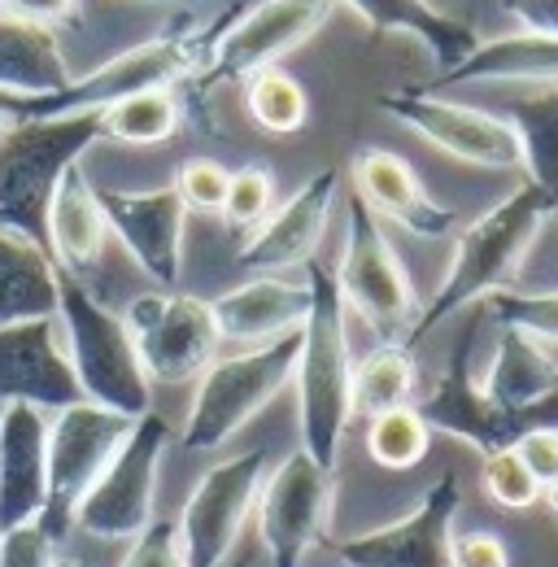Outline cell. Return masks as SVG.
<instances>
[{"instance_id":"7dc6e473","label":"cell","mask_w":558,"mask_h":567,"mask_svg":"<svg viewBox=\"0 0 558 567\" xmlns=\"http://www.w3.org/2000/svg\"><path fill=\"white\" fill-rule=\"evenodd\" d=\"M157 4H197V0H157Z\"/></svg>"},{"instance_id":"7a4b0ae2","label":"cell","mask_w":558,"mask_h":567,"mask_svg":"<svg viewBox=\"0 0 558 567\" xmlns=\"http://www.w3.org/2000/svg\"><path fill=\"white\" fill-rule=\"evenodd\" d=\"M310 284V315L301 323V354H297V420L301 450L337 472L341 441L353 420V354H349V310L337 288V276L319 262L306 267Z\"/></svg>"},{"instance_id":"ee69618b","label":"cell","mask_w":558,"mask_h":567,"mask_svg":"<svg viewBox=\"0 0 558 567\" xmlns=\"http://www.w3.org/2000/svg\"><path fill=\"white\" fill-rule=\"evenodd\" d=\"M35 105L40 96H18V92H0V136L27 118H35Z\"/></svg>"},{"instance_id":"2e32d148","label":"cell","mask_w":558,"mask_h":567,"mask_svg":"<svg viewBox=\"0 0 558 567\" xmlns=\"http://www.w3.org/2000/svg\"><path fill=\"white\" fill-rule=\"evenodd\" d=\"M458 502H463V485L454 472H445L418 497L411 515L349 537L337 546V555L345 567H450Z\"/></svg>"},{"instance_id":"f546056e","label":"cell","mask_w":558,"mask_h":567,"mask_svg":"<svg viewBox=\"0 0 558 567\" xmlns=\"http://www.w3.org/2000/svg\"><path fill=\"white\" fill-rule=\"evenodd\" d=\"M415 350L406 341H380L366 358L353 362V415H380L415 402Z\"/></svg>"},{"instance_id":"d590c367","label":"cell","mask_w":558,"mask_h":567,"mask_svg":"<svg viewBox=\"0 0 558 567\" xmlns=\"http://www.w3.org/2000/svg\"><path fill=\"white\" fill-rule=\"evenodd\" d=\"M271 210H276V175L267 166H240V171H231L223 214L236 227H258Z\"/></svg>"},{"instance_id":"8d00e7d4","label":"cell","mask_w":558,"mask_h":567,"mask_svg":"<svg viewBox=\"0 0 558 567\" xmlns=\"http://www.w3.org/2000/svg\"><path fill=\"white\" fill-rule=\"evenodd\" d=\"M227 184H231V171L218 166L214 157H188L179 171H175V193L188 210H223L227 202Z\"/></svg>"},{"instance_id":"603a6c76","label":"cell","mask_w":558,"mask_h":567,"mask_svg":"<svg viewBox=\"0 0 558 567\" xmlns=\"http://www.w3.org/2000/svg\"><path fill=\"white\" fill-rule=\"evenodd\" d=\"M480 389L506 411H541L558 402V358L546 341L502 323Z\"/></svg>"},{"instance_id":"5bb4252c","label":"cell","mask_w":558,"mask_h":567,"mask_svg":"<svg viewBox=\"0 0 558 567\" xmlns=\"http://www.w3.org/2000/svg\"><path fill=\"white\" fill-rule=\"evenodd\" d=\"M332 476L306 450H292L276 472H267L258 494V542L271 567H301V559L323 542L332 519Z\"/></svg>"},{"instance_id":"7bdbcfd3","label":"cell","mask_w":558,"mask_h":567,"mask_svg":"<svg viewBox=\"0 0 558 567\" xmlns=\"http://www.w3.org/2000/svg\"><path fill=\"white\" fill-rule=\"evenodd\" d=\"M0 9L9 13H22V18H35V22H62V18H74L79 0H0Z\"/></svg>"},{"instance_id":"30bf717a","label":"cell","mask_w":558,"mask_h":567,"mask_svg":"<svg viewBox=\"0 0 558 567\" xmlns=\"http://www.w3.org/2000/svg\"><path fill=\"white\" fill-rule=\"evenodd\" d=\"M123 323L136 341V354L148 371V380H157V384L197 380L218 358V346H223V332L214 323V310H209L206 297L175 292V288L140 292L127 306Z\"/></svg>"},{"instance_id":"b9f144b4","label":"cell","mask_w":558,"mask_h":567,"mask_svg":"<svg viewBox=\"0 0 558 567\" xmlns=\"http://www.w3.org/2000/svg\"><path fill=\"white\" fill-rule=\"evenodd\" d=\"M506 9L519 18L528 35H550L558 40V0H506Z\"/></svg>"},{"instance_id":"8fae6325","label":"cell","mask_w":558,"mask_h":567,"mask_svg":"<svg viewBox=\"0 0 558 567\" xmlns=\"http://www.w3.org/2000/svg\"><path fill=\"white\" fill-rule=\"evenodd\" d=\"M472 358H476V328H467L458 337V346H454V354L445 362L441 380L418 402V411H423V420H427L432 432H445L454 441H467L485 458L493 450L515 445L533 427L558 424V402L555 406H541V411H506V406H497L485 389H480V380L472 371Z\"/></svg>"},{"instance_id":"bcb514c9","label":"cell","mask_w":558,"mask_h":567,"mask_svg":"<svg viewBox=\"0 0 558 567\" xmlns=\"http://www.w3.org/2000/svg\"><path fill=\"white\" fill-rule=\"evenodd\" d=\"M53 567H87V564H83V559H58Z\"/></svg>"},{"instance_id":"484cf974","label":"cell","mask_w":558,"mask_h":567,"mask_svg":"<svg viewBox=\"0 0 558 567\" xmlns=\"http://www.w3.org/2000/svg\"><path fill=\"white\" fill-rule=\"evenodd\" d=\"M70 79L66 53L53 27L0 9V92L18 96H53Z\"/></svg>"},{"instance_id":"4dcf8cb0","label":"cell","mask_w":558,"mask_h":567,"mask_svg":"<svg viewBox=\"0 0 558 567\" xmlns=\"http://www.w3.org/2000/svg\"><path fill=\"white\" fill-rule=\"evenodd\" d=\"M179 123H184V105L175 87H148L101 110V141L162 144L179 132Z\"/></svg>"},{"instance_id":"ba28073f","label":"cell","mask_w":558,"mask_h":567,"mask_svg":"<svg viewBox=\"0 0 558 567\" xmlns=\"http://www.w3.org/2000/svg\"><path fill=\"white\" fill-rule=\"evenodd\" d=\"M170 445V424L148 411L132 424V436L114 454V463L101 472V481L87 489V497L74 511V528H83L96 542H132L157 515V476L162 454Z\"/></svg>"},{"instance_id":"f1b7e54d","label":"cell","mask_w":558,"mask_h":567,"mask_svg":"<svg viewBox=\"0 0 558 567\" xmlns=\"http://www.w3.org/2000/svg\"><path fill=\"white\" fill-rule=\"evenodd\" d=\"M502 118L519 136L528 184H537L558 206V83H533V92L510 96Z\"/></svg>"},{"instance_id":"5b68a950","label":"cell","mask_w":558,"mask_h":567,"mask_svg":"<svg viewBox=\"0 0 558 567\" xmlns=\"http://www.w3.org/2000/svg\"><path fill=\"white\" fill-rule=\"evenodd\" d=\"M297 354H301V332H288L279 341L254 346L245 354L214 358L202 371L197 398L188 406L184 445L197 450V454L227 445L258 411H267L279 393L292 384Z\"/></svg>"},{"instance_id":"d6986e66","label":"cell","mask_w":558,"mask_h":567,"mask_svg":"<svg viewBox=\"0 0 558 567\" xmlns=\"http://www.w3.org/2000/svg\"><path fill=\"white\" fill-rule=\"evenodd\" d=\"M58 319H22L0 328V406L27 402L40 411H66L83 402L79 375L70 367Z\"/></svg>"},{"instance_id":"4316f807","label":"cell","mask_w":558,"mask_h":567,"mask_svg":"<svg viewBox=\"0 0 558 567\" xmlns=\"http://www.w3.org/2000/svg\"><path fill=\"white\" fill-rule=\"evenodd\" d=\"M62 267L44 245L0 227V328L22 319H58Z\"/></svg>"},{"instance_id":"7402d4cb","label":"cell","mask_w":558,"mask_h":567,"mask_svg":"<svg viewBox=\"0 0 558 567\" xmlns=\"http://www.w3.org/2000/svg\"><path fill=\"white\" fill-rule=\"evenodd\" d=\"M209 310H214L223 341L267 346L288 332H301L310 315V284L283 280V276H254V280L227 288L223 297H214Z\"/></svg>"},{"instance_id":"8992f818","label":"cell","mask_w":558,"mask_h":567,"mask_svg":"<svg viewBox=\"0 0 558 567\" xmlns=\"http://www.w3.org/2000/svg\"><path fill=\"white\" fill-rule=\"evenodd\" d=\"M337 288L345 297V310H353L380 341H406L418 319V297L411 276L384 236L380 218L362 206V197L349 193V223H345V254L341 267L332 271Z\"/></svg>"},{"instance_id":"277c9868","label":"cell","mask_w":558,"mask_h":567,"mask_svg":"<svg viewBox=\"0 0 558 567\" xmlns=\"http://www.w3.org/2000/svg\"><path fill=\"white\" fill-rule=\"evenodd\" d=\"M58 323L66 332V354L79 375L83 402L110 406L132 420L153 411V380L140 362L123 315L101 306L96 292H87V284L70 271L58 280Z\"/></svg>"},{"instance_id":"e575fe53","label":"cell","mask_w":558,"mask_h":567,"mask_svg":"<svg viewBox=\"0 0 558 567\" xmlns=\"http://www.w3.org/2000/svg\"><path fill=\"white\" fill-rule=\"evenodd\" d=\"M488 310L510 323V328H524L528 337L546 341V346H558V288L555 292H493L488 297Z\"/></svg>"},{"instance_id":"74e56055","label":"cell","mask_w":558,"mask_h":567,"mask_svg":"<svg viewBox=\"0 0 558 567\" xmlns=\"http://www.w3.org/2000/svg\"><path fill=\"white\" fill-rule=\"evenodd\" d=\"M123 567H188L179 546V524L175 519H153L140 537H132L127 564Z\"/></svg>"},{"instance_id":"d6a6232c","label":"cell","mask_w":558,"mask_h":567,"mask_svg":"<svg viewBox=\"0 0 558 567\" xmlns=\"http://www.w3.org/2000/svg\"><path fill=\"white\" fill-rule=\"evenodd\" d=\"M245 110L249 118L271 132V136H292L306 127L310 118V96L306 87L279 66H267V71H254L245 79Z\"/></svg>"},{"instance_id":"ac0fdd59","label":"cell","mask_w":558,"mask_h":567,"mask_svg":"<svg viewBox=\"0 0 558 567\" xmlns=\"http://www.w3.org/2000/svg\"><path fill=\"white\" fill-rule=\"evenodd\" d=\"M337 193H341V171L337 166L314 171L283 206H276L249 231V240L236 254L240 271H254V276H279V271H292V267L306 271L314 262V249H319L323 231H328Z\"/></svg>"},{"instance_id":"cb8c5ba5","label":"cell","mask_w":558,"mask_h":567,"mask_svg":"<svg viewBox=\"0 0 558 567\" xmlns=\"http://www.w3.org/2000/svg\"><path fill=\"white\" fill-rule=\"evenodd\" d=\"M105 240H110V223L101 210V193L87 179V171L74 162L62 175L53 206H49V254L62 271L83 276L87 267L101 262Z\"/></svg>"},{"instance_id":"ab89813d","label":"cell","mask_w":558,"mask_h":567,"mask_svg":"<svg viewBox=\"0 0 558 567\" xmlns=\"http://www.w3.org/2000/svg\"><path fill=\"white\" fill-rule=\"evenodd\" d=\"M515 450H519V458L533 467V476H537L546 489H555L558 485V424L524 432V436L515 441Z\"/></svg>"},{"instance_id":"c3c4849f","label":"cell","mask_w":558,"mask_h":567,"mask_svg":"<svg viewBox=\"0 0 558 567\" xmlns=\"http://www.w3.org/2000/svg\"><path fill=\"white\" fill-rule=\"evenodd\" d=\"M550 506H555V515H558V485L550 489Z\"/></svg>"},{"instance_id":"9a60e30c","label":"cell","mask_w":558,"mask_h":567,"mask_svg":"<svg viewBox=\"0 0 558 567\" xmlns=\"http://www.w3.org/2000/svg\"><path fill=\"white\" fill-rule=\"evenodd\" d=\"M188 74H197L193 44L188 40H175V35H157V40H144L136 49L110 58L105 66H96V71L83 74V79H70L62 92L40 96L35 118L101 114L105 105H114L123 96H136V92H148V87H175Z\"/></svg>"},{"instance_id":"60d3db41","label":"cell","mask_w":558,"mask_h":567,"mask_svg":"<svg viewBox=\"0 0 558 567\" xmlns=\"http://www.w3.org/2000/svg\"><path fill=\"white\" fill-rule=\"evenodd\" d=\"M450 567H510V555H506V542L493 533H463L454 537Z\"/></svg>"},{"instance_id":"1f68e13d","label":"cell","mask_w":558,"mask_h":567,"mask_svg":"<svg viewBox=\"0 0 558 567\" xmlns=\"http://www.w3.org/2000/svg\"><path fill=\"white\" fill-rule=\"evenodd\" d=\"M432 427L423 420L415 402L411 406H393V411H380L371 415L366 424V454L371 463H380L384 472H411L427 458L432 450Z\"/></svg>"},{"instance_id":"4fadbf2b","label":"cell","mask_w":558,"mask_h":567,"mask_svg":"<svg viewBox=\"0 0 558 567\" xmlns=\"http://www.w3.org/2000/svg\"><path fill=\"white\" fill-rule=\"evenodd\" d=\"M262 481H267V450H245V454L209 467L184 502V515L175 519L184 564L223 567L236 555L240 528L258 506Z\"/></svg>"},{"instance_id":"f35d334b","label":"cell","mask_w":558,"mask_h":567,"mask_svg":"<svg viewBox=\"0 0 558 567\" xmlns=\"http://www.w3.org/2000/svg\"><path fill=\"white\" fill-rule=\"evenodd\" d=\"M58 542L40 524H22L13 533H0V567H53Z\"/></svg>"},{"instance_id":"3957f363","label":"cell","mask_w":558,"mask_h":567,"mask_svg":"<svg viewBox=\"0 0 558 567\" xmlns=\"http://www.w3.org/2000/svg\"><path fill=\"white\" fill-rule=\"evenodd\" d=\"M101 141V114L27 118L0 136V227L49 249V206L70 166Z\"/></svg>"},{"instance_id":"e0dca14e","label":"cell","mask_w":558,"mask_h":567,"mask_svg":"<svg viewBox=\"0 0 558 567\" xmlns=\"http://www.w3.org/2000/svg\"><path fill=\"white\" fill-rule=\"evenodd\" d=\"M101 210L110 223V236L127 245L136 267L157 284L175 288L184 271V231H188V206L179 193L166 188H96Z\"/></svg>"},{"instance_id":"52a82bcc","label":"cell","mask_w":558,"mask_h":567,"mask_svg":"<svg viewBox=\"0 0 558 567\" xmlns=\"http://www.w3.org/2000/svg\"><path fill=\"white\" fill-rule=\"evenodd\" d=\"M132 424H136L132 415H118L96 402H74L66 411L49 415V506L40 515V528L58 546L74 528L79 502L132 436Z\"/></svg>"},{"instance_id":"83f0119b","label":"cell","mask_w":558,"mask_h":567,"mask_svg":"<svg viewBox=\"0 0 558 567\" xmlns=\"http://www.w3.org/2000/svg\"><path fill=\"white\" fill-rule=\"evenodd\" d=\"M441 83H558V40L528 31L480 40L458 71L441 74Z\"/></svg>"},{"instance_id":"681fc988","label":"cell","mask_w":558,"mask_h":567,"mask_svg":"<svg viewBox=\"0 0 558 567\" xmlns=\"http://www.w3.org/2000/svg\"><path fill=\"white\" fill-rule=\"evenodd\" d=\"M0 411H4V406H0Z\"/></svg>"},{"instance_id":"44dd1931","label":"cell","mask_w":558,"mask_h":567,"mask_svg":"<svg viewBox=\"0 0 558 567\" xmlns=\"http://www.w3.org/2000/svg\"><path fill=\"white\" fill-rule=\"evenodd\" d=\"M349 179H353V197H362V206L375 218L397 223L402 231H411L418 240L450 236L458 223V214L450 206L432 202L415 166L389 148H358L349 162Z\"/></svg>"},{"instance_id":"7c38bea8","label":"cell","mask_w":558,"mask_h":567,"mask_svg":"<svg viewBox=\"0 0 558 567\" xmlns=\"http://www.w3.org/2000/svg\"><path fill=\"white\" fill-rule=\"evenodd\" d=\"M389 118L411 127L415 136L436 144L441 153L480 166V171H524V148L515 127L502 114H488L480 105H463L423 87H397L375 101Z\"/></svg>"},{"instance_id":"d4e9b609","label":"cell","mask_w":558,"mask_h":567,"mask_svg":"<svg viewBox=\"0 0 558 567\" xmlns=\"http://www.w3.org/2000/svg\"><path fill=\"white\" fill-rule=\"evenodd\" d=\"M341 4H349L371 31L415 35L423 49H432L441 74L458 71L480 49V31L472 22L436 9L432 0H341Z\"/></svg>"},{"instance_id":"6da1fadb","label":"cell","mask_w":558,"mask_h":567,"mask_svg":"<svg viewBox=\"0 0 558 567\" xmlns=\"http://www.w3.org/2000/svg\"><path fill=\"white\" fill-rule=\"evenodd\" d=\"M558 214V206L537 188V184H519L510 197H502L493 210H485L476 223H467L458 231V245H454V258H450V271L436 288V297L427 306H418V319L406 337V346L415 350L427 332H436L445 319H454L458 310L467 306H480L493 292H506L533 240L541 236V227Z\"/></svg>"},{"instance_id":"f6af8a7d","label":"cell","mask_w":558,"mask_h":567,"mask_svg":"<svg viewBox=\"0 0 558 567\" xmlns=\"http://www.w3.org/2000/svg\"><path fill=\"white\" fill-rule=\"evenodd\" d=\"M223 567H254V550H240V555H231Z\"/></svg>"},{"instance_id":"ffe728a7","label":"cell","mask_w":558,"mask_h":567,"mask_svg":"<svg viewBox=\"0 0 558 567\" xmlns=\"http://www.w3.org/2000/svg\"><path fill=\"white\" fill-rule=\"evenodd\" d=\"M49 506V411L9 402L0 411V533L40 524Z\"/></svg>"},{"instance_id":"9c48e42d","label":"cell","mask_w":558,"mask_h":567,"mask_svg":"<svg viewBox=\"0 0 558 567\" xmlns=\"http://www.w3.org/2000/svg\"><path fill=\"white\" fill-rule=\"evenodd\" d=\"M341 0H258L249 4L214 44L206 49V62L197 66V87H223L245 83L254 71L279 66L288 53H297L306 40H314Z\"/></svg>"},{"instance_id":"836d02e7","label":"cell","mask_w":558,"mask_h":567,"mask_svg":"<svg viewBox=\"0 0 558 567\" xmlns=\"http://www.w3.org/2000/svg\"><path fill=\"white\" fill-rule=\"evenodd\" d=\"M480 485H485V494L493 497L497 506H506V511H528V506H537L541 494H546V485L533 476V467L519 458L515 445L485 454Z\"/></svg>"}]
</instances>
